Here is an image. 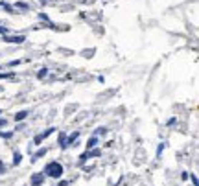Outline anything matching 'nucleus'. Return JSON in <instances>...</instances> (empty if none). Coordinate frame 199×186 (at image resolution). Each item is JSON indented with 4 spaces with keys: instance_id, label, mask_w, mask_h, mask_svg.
I'll return each instance as SVG.
<instances>
[{
    "instance_id": "39448f33",
    "label": "nucleus",
    "mask_w": 199,
    "mask_h": 186,
    "mask_svg": "<svg viewBox=\"0 0 199 186\" xmlns=\"http://www.w3.org/2000/svg\"><path fill=\"white\" fill-rule=\"evenodd\" d=\"M4 41H6V42H15V44H20V42H24V37H22V35H15V37H6Z\"/></svg>"
},
{
    "instance_id": "2eb2a0df",
    "label": "nucleus",
    "mask_w": 199,
    "mask_h": 186,
    "mask_svg": "<svg viewBox=\"0 0 199 186\" xmlns=\"http://www.w3.org/2000/svg\"><path fill=\"white\" fill-rule=\"evenodd\" d=\"M4 171H6V166H4V162L0 160V173H4Z\"/></svg>"
},
{
    "instance_id": "f257e3e1",
    "label": "nucleus",
    "mask_w": 199,
    "mask_h": 186,
    "mask_svg": "<svg viewBox=\"0 0 199 186\" xmlns=\"http://www.w3.org/2000/svg\"><path fill=\"white\" fill-rule=\"evenodd\" d=\"M44 173L57 179V177L63 175V166L59 164V162H50V164H46V168H44Z\"/></svg>"
},
{
    "instance_id": "7ed1b4c3",
    "label": "nucleus",
    "mask_w": 199,
    "mask_h": 186,
    "mask_svg": "<svg viewBox=\"0 0 199 186\" xmlns=\"http://www.w3.org/2000/svg\"><path fill=\"white\" fill-rule=\"evenodd\" d=\"M42 182H44V175H42V171L32 175V186H41Z\"/></svg>"
},
{
    "instance_id": "4468645a",
    "label": "nucleus",
    "mask_w": 199,
    "mask_h": 186,
    "mask_svg": "<svg viewBox=\"0 0 199 186\" xmlns=\"http://www.w3.org/2000/svg\"><path fill=\"white\" fill-rule=\"evenodd\" d=\"M162 151H164V144H161V146H159V149H157V155L161 157V153H162Z\"/></svg>"
},
{
    "instance_id": "0eeeda50",
    "label": "nucleus",
    "mask_w": 199,
    "mask_h": 186,
    "mask_svg": "<svg viewBox=\"0 0 199 186\" xmlns=\"http://www.w3.org/2000/svg\"><path fill=\"white\" fill-rule=\"evenodd\" d=\"M26 116H28V111H20V112L15 116V122H22V120L26 118Z\"/></svg>"
},
{
    "instance_id": "f3484780",
    "label": "nucleus",
    "mask_w": 199,
    "mask_h": 186,
    "mask_svg": "<svg viewBox=\"0 0 199 186\" xmlns=\"http://www.w3.org/2000/svg\"><path fill=\"white\" fill-rule=\"evenodd\" d=\"M0 114H2V111H0Z\"/></svg>"
},
{
    "instance_id": "f03ea898",
    "label": "nucleus",
    "mask_w": 199,
    "mask_h": 186,
    "mask_svg": "<svg viewBox=\"0 0 199 186\" xmlns=\"http://www.w3.org/2000/svg\"><path fill=\"white\" fill-rule=\"evenodd\" d=\"M55 131V127H50V129H46V131H44V133H41V135H37L35 136V140H33V144H41L42 140H44V138H46V136H50L52 133Z\"/></svg>"
},
{
    "instance_id": "dca6fc26",
    "label": "nucleus",
    "mask_w": 199,
    "mask_h": 186,
    "mask_svg": "<svg viewBox=\"0 0 199 186\" xmlns=\"http://www.w3.org/2000/svg\"><path fill=\"white\" fill-rule=\"evenodd\" d=\"M6 125V120H0V127H4Z\"/></svg>"
},
{
    "instance_id": "20e7f679",
    "label": "nucleus",
    "mask_w": 199,
    "mask_h": 186,
    "mask_svg": "<svg viewBox=\"0 0 199 186\" xmlns=\"http://www.w3.org/2000/svg\"><path fill=\"white\" fill-rule=\"evenodd\" d=\"M101 155V151L100 149H92V151H87V153H83L79 158H81V162H85L87 158H91V157H100Z\"/></svg>"
},
{
    "instance_id": "f8f14e48",
    "label": "nucleus",
    "mask_w": 199,
    "mask_h": 186,
    "mask_svg": "<svg viewBox=\"0 0 199 186\" xmlns=\"http://www.w3.org/2000/svg\"><path fill=\"white\" fill-rule=\"evenodd\" d=\"M65 140H66V136H65V135H61V136H59V144H61V148H63V149H66V144H65Z\"/></svg>"
},
{
    "instance_id": "ddd939ff",
    "label": "nucleus",
    "mask_w": 199,
    "mask_h": 186,
    "mask_svg": "<svg viewBox=\"0 0 199 186\" xmlns=\"http://www.w3.org/2000/svg\"><path fill=\"white\" fill-rule=\"evenodd\" d=\"M17 8H20V9H28V4H24V2H17Z\"/></svg>"
},
{
    "instance_id": "423d86ee",
    "label": "nucleus",
    "mask_w": 199,
    "mask_h": 186,
    "mask_svg": "<svg viewBox=\"0 0 199 186\" xmlns=\"http://www.w3.org/2000/svg\"><path fill=\"white\" fill-rule=\"evenodd\" d=\"M44 155H46V149H44V148H42V149H39V151H35V153L32 155V160L35 162V160H39L41 157H44Z\"/></svg>"
},
{
    "instance_id": "9b49d317",
    "label": "nucleus",
    "mask_w": 199,
    "mask_h": 186,
    "mask_svg": "<svg viewBox=\"0 0 199 186\" xmlns=\"http://www.w3.org/2000/svg\"><path fill=\"white\" fill-rule=\"evenodd\" d=\"M46 74H48V70H46V68H41V70H39V74H37V78H39V79H42Z\"/></svg>"
},
{
    "instance_id": "9d476101",
    "label": "nucleus",
    "mask_w": 199,
    "mask_h": 186,
    "mask_svg": "<svg viewBox=\"0 0 199 186\" xmlns=\"http://www.w3.org/2000/svg\"><path fill=\"white\" fill-rule=\"evenodd\" d=\"M20 160H22V155H20V153H15V157H13V164L18 166V164H20Z\"/></svg>"
},
{
    "instance_id": "1a4fd4ad",
    "label": "nucleus",
    "mask_w": 199,
    "mask_h": 186,
    "mask_svg": "<svg viewBox=\"0 0 199 186\" xmlns=\"http://www.w3.org/2000/svg\"><path fill=\"white\" fill-rule=\"evenodd\" d=\"M96 144H98V136H92V138H91V140H88V142H87V149H91V148H94Z\"/></svg>"
},
{
    "instance_id": "6e6552de",
    "label": "nucleus",
    "mask_w": 199,
    "mask_h": 186,
    "mask_svg": "<svg viewBox=\"0 0 199 186\" xmlns=\"http://www.w3.org/2000/svg\"><path fill=\"white\" fill-rule=\"evenodd\" d=\"M78 136H79V133H74V135H70L68 138H66V140H65V144H66V148H68V146H70V144H72V142L76 140V138H78Z\"/></svg>"
}]
</instances>
